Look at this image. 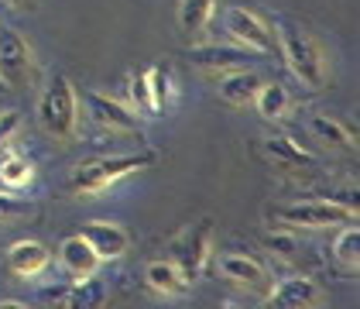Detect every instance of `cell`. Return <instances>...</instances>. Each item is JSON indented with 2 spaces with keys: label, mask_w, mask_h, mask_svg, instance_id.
<instances>
[{
  "label": "cell",
  "mask_w": 360,
  "mask_h": 309,
  "mask_svg": "<svg viewBox=\"0 0 360 309\" xmlns=\"http://www.w3.org/2000/svg\"><path fill=\"white\" fill-rule=\"evenodd\" d=\"M275 38L278 56L295 72V80L309 89H323L326 86V58H323V49L316 45V38H309L299 25H288V21H278Z\"/></svg>",
  "instance_id": "1"
},
{
  "label": "cell",
  "mask_w": 360,
  "mask_h": 309,
  "mask_svg": "<svg viewBox=\"0 0 360 309\" xmlns=\"http://www.w3.org/2000/svg\"><path fill=\"white\" fill-rule=\"evenodd\" d=\"M158 162L155 151H138V155H113V158H86L79 169L72 172V189L83 193V196H93V193H103L110 189L113 182L134 175V172L151 169Z\"/></svg>",
  "instance_id": "2"
},
{
  "label": "cell",
  "mask_w": 360,
  "mask_h": 309,
  "mask_svg": "<svg viewBox=\"0 0 360 309\" xmlns=\"http://www.w3.org/2000/svg\"><path fill=\"white\" fill-rule=\"evenodd\" d=\"M38 117H41V127L52 138H76V131H79V96L62 72L49 76L41 103H38Z\"/></svg>",
  "instance_id": "3"
},
{
  "label": "cell",
  "mask_w": 360,
  "mask_h": 309,
  "mask_svg": "<svg viewBox=\"0 0 360 309\" xmlns=\"http://www.w3.org/2000/svg\"><path fill=\"white\" fill-rule=\"evenodd\" d=\"M357 210H350L347 203H333V199H309V203H292V206H275L271 217L285 227H305V230H323V227H343Z\"/></svg>",
  "instance_id": "4"
},
{
  "label": "cell",
  "mask_w": 360,
  "mask_h": 309,
  "mask_svg": "<svg viewBox=\"0 0 360 309\" xmlns=\"http://www.w3.org/2000/svg\"><path fill=\"white\" fill-rule=\"evenodd\" d=\"M34 72V58H31V45L21 31L11 25H0V83L7 89H25Z\"/></svg>",
  "instance_id": "5"
},
{
  "label": "cell",
  "mask_w": 360,
  "mask_h": 309,
  "mask_svg": "<svg viewBox=\"0 0 360 309\" xmlns=\"http://www.w3.org/2000/svg\"><path fill=\"white\" fill-rule=\"evenodd\" d=\"M210 248H213V220H210V217L195 220V224L189 227L179 241H175V248H172V261L179 265L182 279L189 282V285L202 275L206 258H210Z\"/></svg>",
  "instance_id": "6"
},
{
  "label": "cell",
  "mask_w": 360,
  "mask_h": 309,
  "mask_svg": "<svg viewBox=\"0 0 360 309\" xmlns=\"http://www.w3.org/2000/svg\"><path fill=\"white\" fill-rule=\"evenodd\" d=\"M223 25L237 38V45L254 49V52H261V56H278L275 28H271L261 14H254L248 7H230V11L223 14Z\"/></svg>",
  "instance_id": "7"
},
{
  "label": "cell",
  "mask_w": 360,
  "mask_h": 309,
  "mask_svg": "<svg viewBox=\"0 0 360 309\" xmlns=\"http://www.w3.org/2000/svg\"><path fill=\"white\" fill-rule=\"evenodd\" d=\"M261 52L244 49V45H199L189 52V62L202 72H213V76H226V72H237V69H250L254 62H261Z\"/></svg>",
  "instance_id": "8"
},
{
  "label": "cell",
  "mask_w": 360,
  "mask_h": 309,
  "mask_svg": "<svg viewBox=\"0 0 360 309\" xmlns=\"http://www.w3.org/2000/svg\"><path fill=\"white\" fill-rule=\"evenodd\" d=\"M83 103L89 107L93 120H96L103 131H138L141 127L138 111L127 107V103H120V100H113V96H107V93L89 89V93H83Z\"/></svg>",
  "instance_id": "9"
},
{
  "label": "cell",
  "mask_w": 360,
  "mask_h": 309,
  "mask_svg": "<svg viewBox=\"0 0 360 309\" xmlns=\"http://www.w3.org/2000/svg\"><path fill=\"white\" fill-rule=\"evenodd\" d=\"M264 303L275 309H305V306H319L323 303V292L319 285L305 275H292V279H281L275 289H268Z\"/></svg>",
  "instance_id": "10"
},
{
  "label": "cell",
  "mask_w": 360,
  "mask_h": 309,
  "mask_svg": "<svg viewBox=\"0 0 360 309\" xmlns=\"http://www.w3.org/2000/svg\"><path fill=\"white\" fill-rule=\"evenodd\" d=\"M220 272L233 282V285H240V289H248V292H257V296H268V289H271L268 268L257 265V261L248 258V254H223Z\"/></svg>",
  "instance_id": "11"
},
{
  "label": "cell",
  "mask_w": 360,
  "mask_h": 309,
  "mask_svg": "<svg viewBox=\"0 0 360 309\" xmlns=\"http://www.w3.org/2000/svg\"><path fill=\"white\" fill-rule=\"evenodd\" d=\"M62 268L72 275V279H89L100 272V254L93 251V244L86 241L83 234H72L62 241V251H58Z\"/></svg>",
  "instance_id": "12"
},
{
  "label": "cell",
  "mask_w": 360,
  "mask_h": 309,
  "mask_svg": "<svg viewBox=\"0 0 360 309\" xmlns=\"http://www.w3.org/2000/svg\"><path fill=\"white\" fill-rule=\"evenodd\" d=\"M79 234L93 244V251L100 254V261H113V258L127 254V244H131L127 230L117 224H107V220H93V224H86Z\"/></svg>",
  "instance_id": "13"
},
{
  "label": "cell",
  "mask_w": 360,
  "mask_h": 309,
  "mask_svg": "<svg viewBox=\"0 0 360 309\" xmlns=\"http://www.w3.org/2000/svg\"><path fill=\"white\" fill-rule=\"evenodd\" d=\"M49 265H52V254H49L45 244H38V241H21V244H14V248L7 251V268H11L18 279H34V275H41Z\"/></svg>",
  "instance_id": "14"
},
{
  "label": "cell",
  "mask_w": 360,
  "mask_h": 309,
  "mask_svg": "<svg viewBox=\"0 0 360 309\" xmlns=\"http://www.w3.org/2000/svg\"><path fill=\"white\" fill-rule=\"evenodd\" d=\"M264 86V76L257 69H237V72H226L220 83V96L233 107H244V103H254L257 89Z\"/></svg>",
  "instance_id": "15"
},
{
  "label": "cell",
  "mask_w": 360,
  "mask_h": 309,
  "mask_svg": "<svg viewBox=\"0 0 360 309\" xmlns=\"http://www.w3.org/2000/svg\"><path fill=\"white\" fill-rule=\"evenodd\" d=\"M264 151H268V158L275 165H285V169H316V158L295 138H285V134L268 138L264 141Z\"/></svg>",
  "instance_id": "16"
},
{
  "label": "cell",
  "mask_w": 360,
  "mask_h": 309,
  "mask_svg": "<svg viewBox=\"0 0 360 309\" xmlns=\"http://www.w3.org/2000/svg\"><path fill=\"white\" fill-rule=\"evenodd\" d=\"M148 76V100H151V113H165L172 96H175V80H172V65L158 62L151 69H144Z\"/></svg>",
  "instance_id": "17"
},
{
  "label": "cell",
  "mask_w": 360,
  "mask_h": 309,
  "mask_svg": "<svg viewBox=\"0 0 360 309\" xmlns=\"http://www.w3.org/2000/svg\"><path fill=\"white\" fill-rule=\"evenodd\" d=\"M213 11H217V0H182L179 4V28L189 38H199L206 25L213 21Z\"/></svg>",
  "instance_id": "18"
},
{
  "label": "cell",
  "mask_w": 360,
  "mask_h": 309,
  "mask_svg": "<svg viewBox=\"0 0 360 309\" xmlns=\"http://www.w3.org/2000/svg\"><path fill=\"white\" fill-rule=\"evenodd\" d=\"M333 258H336V265H340L343 272L357 275V268H360V227H357V220L343 224L340 237L333 241Z\"/></svg>",
  "instance_id": "19"
},
{
  "label": "cell",
  "mask_w": 360,
  "mask_h": 309,
  "mask_svg": "<svg viewBox=\"0 0 360 309\" xmlns=\"http://www.w3.org/2000/svg\"><path fill=\"white\" fill-rule=\"evenodd\" d=\"M148 285H151L158 296H168V299H172V296H182L189 282L182 279V272H179L175 261H151V265H148Z\"/></svg>",
  "instance_id": "20"
},
{
  "label": "cell",
  "mask_w": 360,
  "mask_h": 309,
  "mask_svg": "<svg viewBox=\"0 0 360 309\" xmlns=\"http://www.w3.org/2000/svg\"><path fill=\"white\" fill-rule=\"evenodd\" d=\"M312 131L330 148H357V124H340L333 117H312Z\"/></svg>",
  "instance_id": "21"
},
{
  "label": "cell",
  "mask_w": 360,
  "mask_h": 309,
  "mask_svg": "<svg viewBox=\"0 0 360 309\" xmlns=\"http://www.w3.org/2000/svg\"><path fill=\"white\" fill-rule=\"evenodd\" d=\"M254 103H257V113H261L264 120H278L281 113L288 111V93H285L281 83H264L257 89Z\"/></svg>",
  "instance_id": "22"
},
{
  "label": "cell",
  "mask_w": 360,
  "mask_h": 309,
  "mask_svg": "<svg viewBox=\"0 0 360 309\" xmlns=\"http://www.w3.org/2000/svg\"><path fill=\"white\" fill-rule=\"evenodd\" d=\"M31 179H34V165L25 155H11V158L0 162V182L7 189H21V186H28Z\"/></svg>",
  "instance_id": "23"
},
{
  "label": "cell",
  "mask_w": 360,
  "mask_h": 309,
  "mask_svg": "<svg viewBox=\"0 0 360 309\" xmlns=\"http://www.w3.org/2000/svg\"><path fill=\"white\" fill-rule=\"evenodd\" d=\"M100 296H103V285H100L96 275H89V279H76V285L69 289L65 306H96V303H100Z\"/></svg>",
  "instance_id": "24"
},
{
  "label": "cell",
  "mask_w": 360,
  "mask_h": 309,
  "mask_svg": "<svg viewBox=\"0 0 360 309\" xmlns=\"http://www.w3.org/2000/svg\"><path fill=\"white\" fill-rule=\"evenodd\" d=\"M264 244L275 254H281V258H295V254H299V237H295V234H268Z\"/></svg>",
  "instance_id": "25"
},
{
  "label": "cell",
  "mask_w": 360,
  "mask_h": 309,
  "mask_svg": "<svg viewBox=\"0 0 360 309\" xmlns=\"http://www.w3.org/2000/svg\"><path fill=\"white\" fill-rule=\"evenodd\" d=\"M21 124H25V120H21V113L18 111H4L0 113V144H7V141L14 138V134L21 131Z\"/></svg>",
  "instance_id": "26"
},
{
  "label": "cell",
  "mask_w": 360,
  "mask_h": 309,
  "mask_svg": "<svg viewBox=\"0 0 360 309\" xmlns=\"http://www.w3.org/2000/svg\"><path fill=\"white\" fill-rule=\"evenodd\" d=\"M131 96H134V103H138L141 111L151 113V100H148V76H144V72H138V76L131 80Z\"/></svg>",
  "instance_id": "27"
},
{
  "label": "cell",
  "mask_w": 360,
  "mask_h": 309,
  "mask_svg": "<svg viewBox=\"0 0 360 309\" xmlns=\"http://www.w3.org/2000/svg\"><path fill=\"white\" fill-rule=\"evenodd\" d=\"M25 210V203L14 196H0V220H7V217H14V213H21Z\"/></svg>",
  "instance_id": "28"
},
{
  "label": "cell",
  "mask_w": 360,
  "mask_h": 309,
  "mask_svg": "<svg viewBox=\"0 0 360 309\" xmlns=\"http://www.w3.org/2000/svg\"><path fill=\"white\" fill-rule=\"evenodd\" d=\"M0 309H28V303H18V299H4Z\"/></svg>",
  "instance_id": "29"
},
{
  "label": "cell",
  "mask_w": 360,
  "mask_h": 309,
  "mask_svg": "<svg viewBox=\"0 0 360 309\" xmlns=\"http://www.w3.org/2000/svg\"><path fill=\"white\" fill-rule=\"evenodd\" d=\"M7 4H14V7H31L34 0H7Z\"/></svg>",
  "instance_id": "30"
}]
</instances>
